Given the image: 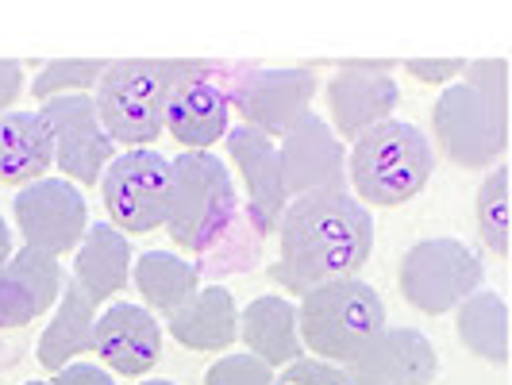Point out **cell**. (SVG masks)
Returning <instances> with one entry per match:
<instances>
[{
	"mask_svg": "<svg viewBox=\"0 0 512 385\" xmlns=\"http://www.w3.org/2000/svg\"><path fill=\"white\" fill-rule=\"evenodd\" d=\"M278 239L282 262L270 270V278L305 293L312 285L359 278L374 251V216L351 193H305L285 205Z\"/></svg>",
	"mask_w": 512,
	"mask_h": 385,
	"instance_id": "1",
	"label": "cell"
},
{
	"mask_svg": "<svg viewBox=\"0 0 512 385\" xmlns=\"http://www.w3.org/2000/svg\"><path fill=\"white\" fill-rule=\"evenodd\" d=\"M432 135L459 170H489L509 147V62H466L459 81L439 93Z\"/></svg>",
	"mask_w": 512,
	"mask_h": 385,
	"instance_id": "2",
	"label": "cell"
},
{
	"mask_svg": "<svg viewBox=\"0 0 512 385\" xmlns=\"http://www.w3.org/2000/svg\"><path fill=\"white\" fill-rule=\"evenodd\" d=\"M436 170L432 139L416 124L385 120L362 131L347 154V193L359 205L397 208L416 201Z\"/></svg>",
	"mask_w": 512,
	"mask_h": 385,
	"instance_id": "3",
	"label": "cell"
},
{
	"mask_svg": "<svg viewBox=\"0 0 512 385\" xmlns=\"http://www.w3.org/2000/svg\"><path fill=\"white\" fill-rule=\"evenodd\" d=\"M297 328H301L305 355L351 366L389 328V316L374 285L362 278H339L301 293Z\"/></svg>",
	"mask_w": 512,
	"mask_h": 385,
	"instance_id": "4",
	"label": "cell"
},
{
	"mask_svg": "<svg viewBox=\"0 0 512 385\" xmlns=\"http://www.w3.org/2000/svg\"><path fill=\"white\" fill-rule=\"evenodd\" d=\"M193 66L197 62H143V58L108 62L93 93L104 135L112 143H124L128 151L151 147L166 131V97L174 81Z\"/></svg>",
	"mask_w": 512,
	"mask_h": 385,
	"instance_id": "5",
	"label": "cell"
},
{
	"mask_svg": "<svg viewBox=\"0 0 512 385\" xmlns=\"http://www.w3.org/2000/svg\"><path fill=\"white\" fill-rule=\"evenodd\" d=\"M170 166L174 185L162 228L178 251L208 255L216 243L228 239L239 216L231 170L212 151H181Z\"/></svg>",
	"mask_w": 512,
	"mask_h": 385,
	"instance_id": "6",
	"label": "cell"
},
{
	"mask_svg": "<svg viewBox=\"0 0 512 385\" xmlns=\"http://www.w3.org/2000/svg\"><path fill=\"white\" fill-rule=\"evenodd\" d=\"M482 285H486L482 255L474 247H466L462 239H447V235L412 243L401 258V274H397V289H401L405 305L424 316H443V312L459 308Z\"/></svg>",
	"mask_w": 512,
	"mask_h": 385,
	"instance_id": "7",
	"label": "cell"
},
{
	"mask_svg": "<svg viewBox=\"0 0 512 385\" xmlns=\"http://www.w3.org/2000/svg\"><path fill=\"white\" fill-rule=\"evenodd\" d=\"M97 185H101L104 212L112 216V228L147 235V231H158L166 224L174 166L166 154L139 147V151L116 154L104 166Z\"/></svg>",
	"mask_w": 512,
	"mask_h": 385,
	"instance_id": "8",
	"label": "cell"
},
{
	"mask_svg": "<svg viewBox=\"0 0 512 385\" xmlns=\"http://www.w3.org/2000/svg\"><path fill=\"white\" fill-rule=\"evenodd\" d=\"M12 216L20 224L24 247L47 251L54 258L77 251L81 235L89 231L85 193L66 178H39L24 189H16Z\"/></svg>",
	"mask_w": 512,
	"mask_h": 385,
	"instance_id": "9",
	"label": "cell"
},
{
	"mask_svg": "<svg viewBox=\"0 0 512 385\" xmlns=\"http://www.w3.org/2000/svg\"><path fill=\"white\" fill-rule=\"evenodd\" d=\"M43 116V124L51 128L54 139V166L62 170V178L74 181L77 189L97 185L104 166L116 158L112 154V139L104 135L97 108L89 93H74V97H51L35 108Z\"/></svg>",
	"mask_w": 512,
	"mask_h": 385,
	"instance_id": "10",
	"label": "cell"
},
{
	"mask_svg": "<svg viewBox=\"0 0 512 385\" xmlns=\"http://www.w3.org/2000/svg\"><path fill=\"white\" fill-rule=\"evenodd\" d=\"M278 162H282V181L289 201L305 193H347V147L335 139L324 116L308 108L305 116L282 135L278 143Z\"/></svg>",
	"mask_w": 512,
	"mask_h": 385,
	"instance_id": "11",
	"label": "cell"
},
{
	"mask_svg": "<svg viewBox=\"0 0 512 385\" xmlns=\"http://www.w3.org/2000/svg\"><path fill=\"white\" fill-rule=\"evenodd\" d=\"M316 85H320L316 74L305 66H297V70H251L228 97L247 128L262 131L278 143L308 112V104L316 97Z\"/></svg>",
	"mask_w": 512,
	"mask_h": 385,
	"instance_id": "12",
	"label": "cell"
},
{
	"mask_svg": "<svg viewBox=\"0 0 512 385\" xmlns=\"http://www.w3.org/2000/svg\"><path fill=\"white\" fill-rule=\"evenodd\" d=\"M93 355L116 378H147L162 359V328L154 312L131 301H108L93 328Z\"/></svg>",
	"mask_w": 512,
	"mask_h": 385,
	"instance_id": "13",
	"label": "cell"
},
{
	"mask_svg": "<svg viewBox=\"0 0 512 385\" xmlns=\"http://www.w3.org/2000/svg\"><path fill=\"white\" fill-rule=\"evenodd\" d=\"M231 128V97L228 89L208 77V66L197 62L185 77L174 81L166 97V131L185 151H208Z\"/></svg>",
	"mask_w": 512,
	"mask_h": 385,
	"instance_id": "14",
	"label": "cell"
},
{
	"mask_svg": "<svg viewBox=\"0 0 512 385\" xmlns=\"http://www.w3.org/2000/svg\"><path fill=\"white\" fill-rule=\"evenodd\" d=\"M401 101L397 77H389V66H347L328 81V112H332L335 139H359L362 131L393 120V108Z\"/></svg>",
	"mask_w": 512,
	"mask_h": 385,
	"instance_id": "15",
	"label": "cell"
},
{
	"mask_svg": "<svg viewBox=\"0 0 512 385\" xmlns=\"http://www.w3.org/2000/svg\"><path fill=\"white\" fill-rule=\"evenodd\" d=\"M62 262L47 251L20 247L0 266V332L27 328L39 316H51L62 293Z\"/></svg>",
	"mask_w": 512,
	"mask_h": 385,
	"instance_id": "16",
	"label": "cell"
},
{
	"mask_svg": "<svg viewBox=\"0 0 512 385\" xmlns=\"http://www.w3.org/2000/svg\"><path fill=\"white\" fill-rule=\"evenodd\" d=\"M351 385H432L439 355L432 339L416 328H385L359 359L343 366Z\"/></svg>",
	"mask_w": 512,
	"mask_h": 385,
	"instance_id": "17",
	"label": "cell"
},
{
	"mask_svg": "<svg viewBox=\"0 0 512 385\" xmlns=\"http://www.w3.org/2000/svg\"><path fill=\"white\" fill-rule=\"evenodd\" d=\"M231 158L243 174V185H247V208H251V224H255L258 235L266 231H278V220H282L285 205H289V193H285L282 181V162H278V143L262 131L247 128H228L224 135Z\"/></svg>",
	"mask_w": 512,
	"mask_h": 385,
	"instance_id": "18",
	"label": "cell"
},
{
	"mask_svg": "<svg viewBox=\"0 0 512 385\" xmlns=\"http://www.w3.org/2000/svg\"><path fill=\"white\" fill-rule=\"evenodd\" d=\"M166 328L174 335V343L201 351V355H224L239 339V308L235 297L224 285H205L197 289L178 312L166 316Z\"/></svg>",
	"mask_w": 512,
	"mask_h": 385,
	"instance_id": "19",
	"label": "cell"
},
{
	"mask_svg": "<svg viewBox=\"0 0 512 385\" xmlns=\"http://www.w3.org/2000/svg\"><path fill=\"white\" fill-rule=\"evenodd\" d=\"M93 328H97V305L93 297L66 278L62 293H58V305L51 312V324L43 328L39 343H35V359L43 370H62L77 362L81 355H93Z\"/></svg>",
	"mask_w": 512,
	"mask_h": 385,
	"instance_id": "20",
	"label": "cell"
},
{
	"mask_svg": "<svg viewBox=\"0 0 512 385\" xmlns=\"http://www.w3.org/2000/svg\"><path fill=\"white\" fill-rule=\"evenodd\" d=\"M239 339H243L247 355H258L274 370L305 359V343H301V328H297V305L282 293L255 297L239 312Z\"/></svg>",
	"mask_w": 512,
	"mask_h": 385,
	"instance_id": "21",
	"label": "cell"
},
{
	"mask_svg": "<svg viewBox=\"0 0 512 385\" xmlns=\"http://www.w3.org/2000/svg\"><path fill=\"white\" fill-rule=\"evenodd\" d=\"M54 166V139L51 128L35 108L24 112H4L0 116V185L24 189L31 181L47 178Z\"/></svg>",
	"mask_w": 512,
	"mask_h": 385,
	"instance_id": "22",
	"label": "cell"
},
{
	"mask_svg": "<svg viewBox=\"0 0 512 385\" xmlns=\"http://www.w3.org/2000/svg\"><path fill=\"white\" fill-rule=\"evenodd\" d=\"M74 255V282L93 297V305H108L131 282V243L112 224H93Z\"/></svg>",
	"mask_w": 512,
	"mask_h": 385,
	"instance_id": "23",
	"label": "cell"
},
{
	"mask_svg": "<svg viewBox=\"0 0 512 385\" xmlns=\"http://www.w3.org/2000/svg\"><path fill=\"white\" fill-rule=\"evenodd\" d=\"M131 278L143 293L147 312H162V316L178 312L201 289V270L174 251H143L131 262Z\"/></svg>",
	"mask_w": 512,
	"mask_h": 385,
	"instance_id": "24",
	"label": "cell"
},
{
	"mask_svg": "<svg viewBox=\"0 0 512 385\" xmlns=\"http://www.w3.org/2000/svg\"><path fill=\"white\" fill-rule=\"evenodd\" d=\"M455 312H459L455 320H459L462 347L478 359L493 362V366H505L509 362V308H505V301L482 285Z\"/></svg>",
	"mask_w": 512,
	"mask_h": 385,
	"instance_id": "25",
	"label": "cell"
},
{
	"mask_svg": "<svg viewBox=\"0 0 512 385\" xmlns=\"http://www.w3.org/2000/svg\"><path fill=\"white\" fill-rule=\"evenodd\" d=\"M474 220L478 235L497 258L509 255V170L493 166L474 197Z\"/></svg>",
	"mask_w": 512,
	"mask_h": 385,
	"instance_id": "26",
	"label": "cell"
},
{
	"mask_svg": "<svg viewBox=\"0 0 512 385\" xmlns=\"http://www.w3.org/2000/svg\"><path fill=\"white\" fill-rule=\"evenodd\" d=\"M104 66H108L104 58H58V62H47L39 70V77L31 81V97L43 104L51 97L89 93V89H97Z\"/></svg>",
	"mask_w": 512,
	"mask_h": 385,
	"instance_id": "27",
	"label": "cell"
},
{
	"mask_svg": "<svg viewBox=\"0 0 512 385\" xmlns=\"http://www.w3.org/2000/svg\"><path fill=\"white\" fill-rule=\"evenodd\" d=\"M205 385H274V366L258 359V355H224L208 366Z\"/></svg>",
	"mask_w": 512,
	"mask_h": 385,
	"instance_id": "28",
	"label": "cell"
},
{
	"mask_svg": "<svg viewBox=\"0 0 512 385\" xmlns=\"http://www.w3.org/2000/svg\"><path fill=\"white\" fill-rule=\"evenodd\" d=\"M274 385H351V378L343 366L305 355V359L282 366V374H274Z\"/></svg>",
	"mask_w": 512,
	"mask_h": 385,
	"instance_id": "29",
	"label": "cell"
},
{
	"mask_svg": "<svg viewBox=\"0 0 512 385\" xmlns=\"http://www.w3.org/2000/svg\"><path fill=\"white\" fill-rule=\"evenodd\" d=\"M405 70L424 85H451L455 77H462L466 62L462 58H409Z\"/></svg>",
	"mask_w": 512,
	"mask_h": 385,
	"instance_id": "30",
	"label": "cell"
},
{
	"mask_svg": "<svg viewBox=\"0 0 512 385\" xmlns=\"http://www.w3.org/2000/svg\"><path fill=\"white\" fill-rule=\"evenodd\" d=\"M51 385H116V378L97 366V362H70V366H62V370H54Z\"/></svg>",
	"mask_w": 512,
	"mask_h": 385,
	"instance_id": "31",
	"label": "cell"
},
{
	"mask_svg": "<svg viewBox=\"0 0 512 385\" xmlns=\"http://www.w3.org/2000/svg\"><path fill=\"white\" fill-rule=\"evenodd\" d=\"M24 93V66L12 58H0V116L12 112Z\"/></svg>",
	"mask_w": 512,
	"mask_h": 385,
	"instance_id": "32",
	"label": "cell"
},
{
	"mask_svg": "<svg viewBox=\"0 0 512 385\" xmlns=\"http://www.w3.org/2000/svg\"><path fill=\"white\" fill-rule=\"evenodd\" d=\"M12 258V231H8V224H4V216H0V266Z\"/></svg>",
	"mask_w": 512,
	"mask_h": 385,
	"instance_id": "33",
	"label": "cell"
},
{
	"mask_svg": "<svg viewBox=\"0 0 512 385\" xmlns=\"http://www.w3.org/2000/svg\"><path fill=\"white\" fill-rule=\"evenodd\" d=\"M143 385H174V382H166V378H151V382H143Z\"/></svg>",
	"mask_w": 512,
	"mask_h": 385,
	"instance_id": "34",
	"label": "cell"
},
{
	"mask_svg": "<svg viewBox=\"0 0 512 385\" xmlns=\"http://www.w3.org/2000/svg\"><path fill=\"white\" fill-rule=\"evenodd\" d=\"M24 385H51V382H24Z\"/></svg>",
	"mask_w": 512,
	"mask_h": 385,
	"instance_id": "35",
	"label": "cell"
}]
</instances>
